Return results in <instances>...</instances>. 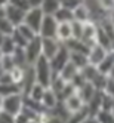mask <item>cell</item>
I'll list each match as a JSON object with an SVG mask.
<instances>
[{
    "instance_id": "41",
    "label": "cell",
    "mask_w": 114,
    "mask_h": 123,
    "mask_svg": "<svg viewBox=\"0 0 114 123\" xmlns=\"http://www.w3.org/2000/svg\"><path fill=\"white\" fill-rule=\"evenodd\" d=\"M78 3H82V0H62V2H61V6H64V7H67V9L73 11Z\"/></svg>"
},
{
    "instance_id": "8",
    "label": "cell",
    "mask_w": 114,
    "mask_h": 123,
    "mask_svg": "<svg viewBox=\"0 0 114 123\" xmlns=\"http://www.w3.org/2000/svg\"><path fill=\"white\" fill-rule=\"evenodd\" d=\"M80 40H83L89 48L96 43V22L95 21L83 22V34Z\"/></svg>"
},
{
    "instance_id": "22",
    "label": "cell",
    "mask_w": 114,
    "mask_h": 123,
    "mask_svg": "<svg viewBox=\"0 0 114 123\" xmlns=\"http://www.w3.org/2000/svg\"><path fill=\"white\" fill-rule=\"evenodd\" d=\"M59 7H61L59 0H43L40 5V9L43 11L45 15H54Z\"/></svg>"
},
{
    "instance_id": "52",
    "label": "cell",
    "mask_w": 114,
    "mask_h": 123,
    "mask_svg": "<svg viewBox=\"0 0 114 123\" xmlns=\"http://www.w3.org/2000/svg\"><path fill=\"white\" fill-rule=\"evenodd\" d=\"M111 46H113V49H114V36H113V39H111Z\"/></svg>"
},
{
    "instance_id": "34",
    "label": "cell",
    "mask_w": 114,
    "mask_h": 123,
    "mask_svg": "<svg viewBox=\"0 0 114 123\" xmlns=\"http://www.w3.org/2000/svg\"><path fill=\"white\" fill-rule=\"evenodd\" d=\"M77 92V89L74 87V85L71 83V82H67V85L64 86V89L61 91V93L58 95V99L59 101H64L65 98H68V96H71L73 93H76Z\"/></svg>"
},
{
    "instance_id": "54",
    "label": "cell",
    "mask_w": 114,
    "mask_h": 123,
    "mask_svg": "<svg viewBox=\"0 0 114 123\" xmlns=\"http://www.w3.org/2000/svg\"><path fill=\"white\" fill-rule=\"evenodd\" d=\"M0 56H2V52H0Z\"/></svg>"
},
{
    "instance_id": "18",
    "label": "cell",
    "mask_w": 114,
    "mask_h": 123,
    "mask_svg": "<svg viewBox=\"0 0 114 123\" xmlns=\"http://www.w3.org/2000/svg\"><path fill=\"white\" fill-rule=\"evenodd\" d=\"M67 85V82L64 80L62 77L59 76V73H55L52 71V77H50V83H49V89L54 91L56 93V96L61 93V91L64 89V86Z\"/></svg>"
},
{
    "instance_id": "2",
    "label": "cell",
    "mask_w": 114,
    "mask_h": 123,
    "mask_svg": "<svg viewBox=\"0 0 114 123\" xmlns=\"http://www.w3.org/2000/svg\"><path fill=\"white\" fill-rule=\"evenodd\" d=\"M24 107V95L22 93H13L9 96L3 98V104H2V110L6 111L11 116H16Z\"/></svg>"
},
{
    "instance_id": "16",
    "label": "cell",
    "mask_w": 114,
    "mask_h": 123,
    "mask_svg": "<svg viewBox=\"0 0 114 123\" xmlns=\"http://www.w3.org/2000/svg\"><path fill=\"white\" fill-rule=\"evenodd\" d=\"M56 39L61 43L67 42L68 39H73V34H71V22H58Z\"/></svg>"
},
{
    "instance_id": "28",
    "label": "cell",
    "mask_w": 114,
    "mask_h": 123,
    "mask_svg": "<svg viewBox=\"0 0 114 123\" xmlns=\"http://www.w3.org/2000/svg\"><path fill=\"white\" fill-rule=\"evenodd\" d=\"M87 116H89V113H87V108H86V105L83 108H80L78 111L76 113H71L68 116V119L65 120V123H80L82 120H84Z\"/></svg>"
},
{
    "instance_id": "24",
    "label": "cell",
    "mask_w": 114,
    "mask_h": 123,
    "mask_svg": "<svg viewBox=\"0 0 114 123\" xmlns=\"http://www.w3.org/2000/svg\"><path fill=\"white\" fill-rule=\"evenodd\" d=\"M54 16H55V19L58 22H71V21H74L73 11L67 9V7H64V6H61L59 9L54 13Z\"/></svg>"
},
{
    "instance_id": "31",
    "label": "cell",
    "mask_w": 114,
    "mask_h": 123,
    "mask_svg": "<svg viewBox=\"0 0 114 123\" xmlns=\"http://www.w3.org/2000/svg\"><path fill=\"white\" fill-rule=\"evenodd\" d=\"M98 123H114V114L111 111H105V110H99L95 114Z\"/></svg>"
},
{
    "instance_id": "17",
    "label": "cell",
    "mask_w": 114,
    "mask_h": 123,
    "mask_svg": "<svg viewBox=\"0 0 114 123\" xmlns=\"http://www.w3.org/2000/svg\"><path fill=\"white\" fill-rule=\"evenodd\" d=\"M101 96H102V91H96L95 95L92 96V99L86 104L89 116H95V114L101 110Z\"/></svg>"
},
{
    "instance_id": "6",
    "label": "cell",
    "mask_w": 114,
    "mask_h": 123,
    "mask_svg": "<svg viewBox=\"0 0 114 123\" xmlns=\"http://www.w3.org/2000/svg\"><path fill=\"white\" fill-rule=\"evenodd\" d=\"M68 61H70V50H68L64 45H61V48L58 49V52L49 59V64H50L52 71L59 73L61 68H62V67L68 62Z\"/></svg>"
},
{
    "instance_id": "48",
    "label": "cell",
    "mask_w": 114,
    "mask_h": 123,
    "mask_svg": "<svg viewBox=\"0 0 114 123\" xmlns=\"http://www.w3.org/2000/svg\"><path fill=\"white\" fill-rule=\"evenodd\" d=\"M9 5V0H0V7H6Z\"/></svg>"
},
{
    "instance_id": "12",
    "label": "cell",
    "mask_w": 114,
    "mask_h": 123,
    "mask_svg": "<svg viewBox=\"0 0 114 123\" xmlns=\"http://www.w3.org/2000/svg\"><path fill=\"white\" fill-rule=\"evenodd\" d=\"M113 65H114V49H110L107 54H105L104 59L96 65V70H98L101 74L108 76V73H110V70H111Z\"/></svg>"
},
{
    "instance_id": "46",
    "label": "cell",
    "mask_w": 114,
    "mask_h": 123,
    "mask_svg": "<svg viewBox=\"0 0 114 123\" xmlns=\"http://www.w3.org/2000/svg\"><path fill=\"white\" fill-rule=\"evenodd\" d=\"M42 2H43V0H28V3H30L31 7H40Z\"/></svg>"
},
{
    "instance_id": "27",
    "label": "cell",
    "mask_w": 114,
    "mask_h": 123,
    "mask_svg": "<svg viewBox=\"0 0 114 123\" xmlns=\"http://www.w3.org/2000/svg\"><path fill=\"white\" fill-rule=\"evenodd\" d=\"M15 49H16V45L13 43L12 37L11 36H5L2 45H0V52H2V55H12Z\"/></svg>"
},
{
    "instance_id": "11",
    "label": "cell",
    "mask_w": 114,
    "mask_h": 123,
    "mask_svg": "<svg viewBox=\"0 0 114 123\" xmlns=\"http://www.w3.org/2000/svg\"><path fill=\"white\" fill-rule=\"evenodd\" d=\"M24 15H25V12L21 11V9H18V7H15L12 5H7L6 6V18L9 19L15 27H16V25H19L21 22H24Z\"/></svg>"
},
{
    "instance_id": "35",
    "label": "cell",
    "mask_w": 114,
    "mask_h": 123,
    "mask_svg": "<svg viewBox=\"0 0 114 123\" xmlns=\"http://www.w3.org/2000/svg\"><path fill=\"white\" fill-rule=\"evenodd\" d=\"M114 105V99L111 98L110 95H107L104 91H102V96H101V110H105V111H111Z\"/></svg>"
},
{
    "instance_id": "19",
    "label": "cell",
    "mask_w": 114,
    "mask_h": 123,
    "mask_svg": "<svg viewBox=\"0 0 114 123\" xmlns=\"http://www.w3.org/2000/svg\"><path fill=\"white\" fill-rule=\"evenodd\" d=\"M78 71H80V70H78V68H77V67L71 62V61H68V62H67L62 68H61L59 76L62 77L65 82H71L73 79H74V76H76Z\"/></svg>"
},
{
    "instance_id": "47",
    "label": "cell",
    "mask_w": 114,
    "mask_h": 123,
    "mask_svg": "<svg viewBox=\"0 0 114 123\" xmlns=\"http://www.w3.org/2000/svg\"><path fill=\"white\" fill-rule=\"evenodd\" d=\"M108 19L111 21V24L114 25V9H111L110 12H108Z\"/></svg>"
},
{
    "instance_id": "40",
    "label": "cell",
    "mask_w": 114,
    "mask_h": 123,
    "mask_svg": "<svg viewBox=\"0 0 114 123\" xmlns=\"http://www.w3.org/2000/svg\"><path fill=\"white\" fill-rule=\"evenodd\" d=\"M87 80H86V79L83 77V74L80 73V71H78L76 76H74V79H73V80H71V83L74 85V87H76V89H78V87H80L82 85H84Z\"/></svg>"
},
{
    "instance_id": "15",
    "label": "cell",
    "mask_w": 114,
    "mask_h": 123,
    "mask_svg": "<svg viewBox=\"0 0 114 123\" xmlns=\"http://www.w3.org/2000/svg\"><path fill=\"white\" fill-rule=\"evenodd\" d=\"M73 16H74V21H78V22L92 21V19H90V12H89L87 6H86L83 2L78 3L74 9H73Z\"/></svg>"
},
{
    "instance_id": "3",
    "label": "cell",
    "mask_w": 114,
    "mask_h": 123,
    "mask_svg": "<svg viewBox=\"0 0 114 123\" xmlns=\"http://www.w3.org/2000/svg\"><path fill=\"white\" fill-rule=\"evenodd\" d=\"M56 28H58V21L55 19V16L54 15H45L42 19L40 28H39V36L56 39Z\"/></svg>"
},
{
    "instance_id": "45",
    "label": "cell",
    "mask_w": 114,
    "mask_h": 123,
    "mask_svg": "<svg viewBox=\"0 0 114 123\" xmlns=\"http://www.w3.org/2000/svg\"><path fill=\"white\" fill-rule=\"evenodd\" d=\"M80 123H98V120H96L95 116H87L84 120H82Z\"/></svg>"
},
{
    "instance_id": "20",
    "label": "cell",
    "mask_w": 114,
    "mask_h": 123,
    "mask_svg": "<svg viewBox=\"0 0 114 123\" xmlns=\"http://www.w3.org/2000/svg\"><path fill=\"white\" fill-rule=\"evenodd\" d=\"M96 43L101 45L102 48H105L107 50L113 49V46H111V37L102 30V27H99L98 24H96Z\"/></svg>"
},
{
    "instance_id": "37",
    "label": "cell",
    "mask_w": 114,
    "mask_h": 123,
    "mask_svg": "<svg viewBox=\"0 0 114 123\" xmlns=\"http://www.w3.org/2000/svg\"><path fill=\"white\" fill-rule=\"evenodd\" d=\"M11 37H12V40H13V43H15V45L16 46H19V48H25V46H27V40H25L22 36H21V33L18 31V30H13V33L11 34Z\"/></svg>"
},
{
    "instance_id": "25",
    "label": "cell",
    "mask_w": 114,
    "mask_h": 123,
    "mask_svg": "<svg viewBox=\"0 0 114 123\" xmlns=\"http://www.w3.org/2000/svg\"><path fill=\"white\" fill-rule=\"evenodd\" d=\"M70 61H71L78 70H82L84 65L89 64L87 55L86 54H80V52H70Z\"/></svg>"
},
{
    "instance_id": "51",
    "label": "cell",
    "mask_w": 114,
    "mask_h": 123,
    "mask_svg": "<svg viewBox=\"0 0 114 123\" xmlns=\"http://www.w3.org/2000/svg\"><path fill=\"white\" fill-rule=\"evenodd\" d=\"M2 104H3V98L0 96V111H2Z\"/></svg>"
},
{
    "instance_id": "38",
    "label": "cell",
    "mask_w": 114,
    "mask_h": 123,
    "mask_svg": "<svg viewBox=\"0 0 114 123\" xmlns=\"http://www.w3.org/2000/svg\"><path fill=\"white\" fill-rule=\"evenodd\" d=\"M9 5L15 6V7H18V9L24 11V12H27L30 9V3H28V0H9Z\"/></svg>"
},
{
    "instance_id": "49",
    "label": "cell",
    "mask_w": 114,
    "mask_h": 123,
    "mask_svg": "<svg viewBox=\"0 0 114 123\" xmlns=\"http://www.w3.org/2000/svg\"><path fill=\"white\" fill-rule=\"evenodd\" d=\"M108 77L114 79V65H113V67H111V70H110V73H108Z\"/></svg>"
},
{
    "instance_id": "4",
    "label": "cell",
    "mask_w": 114,
    "mask_h": 123,
    "mask_svg": "<svg viewBox=\"0 0 114 123\" xmlns=\"http://www.w3.org/2000/svg\"><path fill=\"white\" fill-rule=\"evenodd\" d=\"M43 16H45V13L40 7H30L24 15V24H27L30 28H33V31H36L39 34V28H40Z\"/></svg>"
},
{
    "instance_id": "50",
    "label": "cell",
    "mask_w": 114,
    "mask_h": 123,
    "mask_svg": "<svg viewBox=\"0 0 114 123\" xmlns=\"http://www.w3.org/2000/svg\"><path fill=\"white\" fill-rule=\"evenodd\" d=\"M3 39H5V34H2V33H0V45H2V42H3Z\"/></svg>"
},
{
    "instance_id": "36",
    "label": "cell",
    "mask_w": 114,
    "mask_h": 123,
    "mask_svg": "<svg viewBox=\"0 0 114 123\" xmlns=\"http://www.w3.org/2000/svg\"><path fill=\"white\" fill-rule=\"evenodd\" d=\"M71 34H73V39H82V34H83V22H78V21H71Z\"/></svg>"
},
{
    "instance_id": "44",
    "label": "cell",
    "mask_w": 114,
    "mask_h": 123,
    "mask_svg": "<svg viewBox=\"0 0 114 123\" xmlns=\"http://www.w3.org/2000/svg\"><path fill=\"white\" fill-rule=\"evenodd\" d=\"M45 123H65V120H62L61 117L54 116V114H50V113H49V116H48V119H46Z\"/></svg>"
},
{
    "instance_id": "33",
    "label": "cell",
    "mask_w": 114,
    "mask_h": 123,
    "mask_svg": "<svg viewBox=\"0 0 114 123\" xmlns=\"http://www.w3.org/2000/svg\"><path fill=\"white\" fill-rule=\"evenodd\" d=\"M0 65H2L3 71H7V73H9L13 67H16L15 62H13L12 55H2L0 56Z\"/></svg>"
},
{
    "instance_id": "9",
    "label": "cell",
    "mask_w": 114,
    "mask_h": 123,
    "mask_svg": "<svg viewBox=\"0 0 114 123\" xmlns=\"http://www.w3.org/2000/svg\"><path fill=\"white\" fill-rule=\"evenodd\" d=\"M107 49L102 48L101 45H98V43H95L93 46H90L89 52H87V59H89V64L92 65H98L101 61L104 59L105 54H107Z\"/></svg>"
},
{
    "instance_id": "55",
    "label": "cell",
    "mask_w": 114,
    "mask_h": 123,
    "mask_svg": "<svg viewBox=\"0 0 114 123\" xmlns=\"http://www.w3.org/2000/svg\"><path fill=\"white\" fill-rule=\"evenodd\" d=\"M59 2H62V0H59Z\"/></svg>"
},
{
    "instance_id": "39",
    "label": "cell",
    "mask_w": 114,
    "mask_h": 123,
    "mask_svg": "<svg viewBox=\"0 0 114 123\" xmlns=\"http://www.w3.org/2000/svg\"><path fill=\"white\" fill-rule=\"evenodd\" d=\"M104 92L107 95H110L114 99V79L107 76V83H105V86H104Z\"/></svg>"
},
{
    "instance_id": "7",
    "label": "cell",
    "mask_w": 114,
    "mask_h": 123,
    "mask_svg": "<svg viewBox=\"0 0 114 123\" xmlns=\"http://www.w3.org/2000/svg\"><path fill=\"white\" fill-rule=\"evenodd\" d=\"M40 42H42V55L48 59L54 56L62 45L58 39H54V37H40Z\"/></svg>"
},
{
    "instance_id": "53",
    "label": "cell",
    "mask_w": 114,
    "mask_h": 123,
    "mask_svg": "<svg viewBox=\"0 0 114 123\" xmlns=\"http://www.w3.org/2000/svg\"><path fill=\"white\" fill-rule=\"evenodd\" d=\"M28 123H39V122H37V120H30Z\"/></svg>"
},
{
    "instance_id": "13",
    "label": "cell",
    "mask_w": 114,
    "mask_h": 123,
    "mask_svg": "<svg viewBox=\"0 0 114 123\" xmlns=\"http://www.w3.org/2000/svg\"><path fill=\"white\" fill-rule=\"evenodd\" d=\"M58 101H59V99H58L56 93H55L54 91H50L49 87H46V89H45V93H43V96H42L40 104H42V107L45 108V110L50 111V110L58 104Z\"/></svg>"
},
{
    "instance_id": "14",
    "label": "cell",
    "mask_w": 114,
    "mask_h": 123,
    "mask_svg": "<svg viewBox=\"0 0 114 123\" xmlns=\"http://www.w3.org/2000/svg\"><path fill=\"white\" fill-rule=\"evenodd\" d=\"M95 92H96V89H95V86H93L90 82H86L84 85H82V86L77 89V95L80 96V99L83 101L84 105L92 99V96L95 95Z\"/></svg>"
},
{
    "instance_id": "43",
    "label": "cell",
    "mask_w": 114,
    "mask_h": 123,
    "mask_svg": "<svg viewBox=\"0 0 114 123\" xmlns=\"http://www.w3.org/2000/svg\"><path fill=\"white\" fill-rule=\"evenodd\" d=\"M0 123H13V116L7 114L6 111H0Z\"/></svg>"
},
{
    "instance_id": "23",
    "label": "cell",
    "mask_w": 114,
    "mask_h": 123,
    "mask_svg": "<svg viewBox=\"0 0 114 123\" xmlns=\"http://www.w3.org/2000/svg\"><path fill=\"white\" fill-rule=\"evenodd\" d=\"M13 93H21V86L18 83H0V96H9Z\"/></svg>"
},
{
    "instance_id": "32",
    "label": "cell",
    "mask_w": 114,
    "mask_h": 123,
    "mask_svg": "<svg viewBox=\"0 0 114 123\" xmlns=\"http://www.w3.org/2000/svg\"><path fill=\"white\" fill-rule=\"evenodd\" d=\"M80 73L83 74V77L86 79L87 82H90L92 79L98 74V70H96V65H92V64H87V65H84L82 70H80Z\"/></svg>"
},
{
    "instance_id": "29",
    "label": "cell",
    "mask_w": 114,
    "mask_h": 123,
    "mask_svg": "<svg viewBox=\"0 0 114 123\" xmlns=\"http://www.w3.org/2000/svg\"><path fill=\"white\" fill-rule=\"evenodd\" d=\"M15 28L21 33V36H22L25 40H27V42H30V40H33L36 36H39L36 31H33V28H30L28 25H27V24H24V22H21L19 25H16Z\"/></svg>"
},
{
    "instance_id": "1",
    "label": "cell",
    "mask_w": 114,
    "mask_h": 123,
    "mask_svg": "<svg viewBox=\"0 0 114 123\" xmlns=\"http://www.w3.org/2000/svg\"><path fill=\"white\" fill-rule=\"evenodd\" d=\"M33 68H34V74H36V82L45 87H49L50 77H52V68L49 64V59L40 55L36 59V62L33 64Z\"/></svg>"
},
{
    "instance_id": "42",
    "label": "cell",
    "mask_w": 114,
    "mask_h": 123,
    "mask_svg": "<svg viewBox=\"0 0 114 123\" xmlns=\"http://www.w3.org/2000/svg\"><path fill=\"white\" fill-rule=\"evenodd\" d=\"M28 122H30V119L22 111H19L16 116H13V123H28Z\"/></svg>"
},
{
    "instance_id": "5",
    "label": "cell",
    "mask_w": 114,
    "mask_h": 123,
    "mask_svg": "<svg viewBox=\"0 0 114 123\" xmlns=\"http://www.w3.org/2000/svg\"><path fill=\"white\" fill-rule=\"evenodd\" d=\"M24 52H25V58H27V64L33 65L34 62H36V59L42 55V42H40V37L36 36L33 40H30L27 43V46L24 48Z\"/></svg>"
},
{
    "instance_id": "26",
    "label": "cell",
    "mask_w": 114,
    "mask_h": 123,
    "mask_svg": "<svg viewBox=\"0 0 114 123\" xmlns=\"http://www.w3.org/2000/svg\"><path fill=\"white\" fill-rule=\"evenodd\" d=\"M12 58H13V62L16 67H27V58H25V52H24V48H19V46H16V49L13 50V54H12Z\"/></svg>"
},
{
    "instance_id": "21",
    "label": "cell",
    "mask_w": 114,
    "mask_h": 123,
    "mask_svg": "<svg viewBox=\"0 0 114 123\" xmlns=\"http://www.w3.org/2000/svg\"><path fill=\"white\" fill-rule=\"evenodd\" d=\"M45 89H46L45 86H42L40 83H37V82H36V83H34V85L30 87L28 93H27V95H24V96H28L30 99L36 101V102H40V101H42L43 93H45Z\"/></svg>"
},
{
    "instance_id": "30",
    "label": "cell",
    "mask_w": 114,
    "mask_h": 123,
    "mask_svg": "<svg viewBox=\"0 0 114 123\" xmlns=\"http://www.w3.org/2000/svg\"><path fill=\"white\" fill-rule=\"evenodd\" d=\"M15 30V25L6 18V16H3V18H0V33L5 34V36H11V34L13 33Z\"/></svg>"
},
{
    "instance_id": "10",
    "label": "cell",
    "mask_w": 114,
    "mask_h": 123,
    "mask_svg": "<svg viewBox=\"0 0 114 123\" xmlns=\"http://www.w3.org/2000/svg\"><path fill=\"white\" fill-rule=\"evenodd\" d=\"M64 104V107L67 108V111L71 114V113H76V111H78L80 108H83L84 107V104H83V101L80 99V96L77 95V92L76 93H73L71 96H68V98H65L64 101H61Z\"/></svg>"
}]
</instances>
